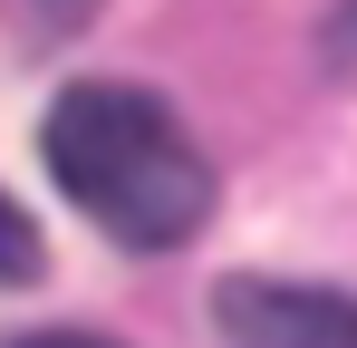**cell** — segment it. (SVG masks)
Here are the masks:
<instances>
[{
    "mask_svg": "<svg viewBox=\"0 0 357 348\" xmlns=\"http://www.w3.org/2000/svg\"><path fill=\"white\" fill-rule=\"evenodd\" d=\"M0 281H39V232L10 194H0Z\"/></svg>",
    "mask_w": 357,
    "mask_h": 348,
    "instance_id": "obj_3",
    "label": "cell"
},
{
    "mask_svg": "<svg viewBox=\"0 0 357 348\" xmlns=\"http://www.w3.org/2000/svg\"><path fill=\"white\" fill-rule=\"evenodd\" d=\"M20 348H116V339H87V329H39V339H20Z\"/></svg>",
    "mask_w": 357,
    "mask_h": 348,
    "instance_id": "obj_5",
    "label": "cell"
},
{
    "mask_svg": "<svg viewBox=\"0 0 357 348\" xmlns=\"http://www.w3.org/2000/svg\"><path fill=\"white\" fill-rule=\"evenodd\" d=\"M39 20H49V29H87V20H97V0H39Z\"/></svg>",
    "mask_w": 357,
    "mask_h": 348,
    "instance_id": "obj_4",
    "label": "cell"
},
{
    "mask_svg": "<svg viewBox=\"0 0 357 348\" xmlns=\"http://www.w3.org/2000/svg\"><path fill=\"white\" fill-rule=\"evenodd\" d=\"M222 329L241 348H357V310L319 281H222Z\"/></svg>",
    "mask_w": 357,
    "mask_h": 348,
    "instance_id": "obj_2",
    "label": "cell"
},
{
    "mask_svg": "<svg viewBox=\"0 0 357 348\" xmlns=\"http://www.w3.org/2000/svg\"><path fill=\"white\" fill-rule=\"evenodd\" d=\"M39 155L59 194L126 252H183L213 213V165L193 155L174 107L126 78H77L39 126Z\"/></svg>",
    "mask_w": 357,
    "mask_h": 348,
    "instance_id": "obj_1",
    "label": "cell"
}]
</instances>
